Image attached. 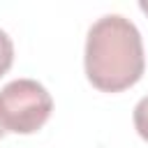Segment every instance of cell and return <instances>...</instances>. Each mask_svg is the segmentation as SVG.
<instances>
[{
	"label": "cell",
	"instance_id": "cell-4",
	"mask_svg": "<svg viewBox=\"0 0 148 148\" xmlns=\"http://www.w3.org/2000/svg\"><path fill=\"white\" fill-rule=\"evenodd\" d=\"M12 62H14V42L0 28V76L12 67Z\"/></svg>",
	"mask_w": 148,
	"mask_h": 148
},
{
	"label": "cell",
	"instance_id": "cell-2",
	"mask_svg": "<svg viewBox=\"0 0 148 148\" xmlns=\"http://www.w3.org/2000/svg\"><path fill=\"white\" fill-rule=\"evenodd\" d=\"M53 111L51 92L35 79H14L0 90V123L5 132L32 134Z\"/></svg>",
	"mask_w": 148,
	"mask_h": 148
},
{
	"label": "cell",
	"instance_id": "cell-5",
	"mask_svg": "<svg viewBox=\"0 0 148 148\" xmlns=\"http://www.w3.org/2000/svg\"><path fill=\"white\" fill-rule=\"evenodd\" d=\"M139 9H141V12H146V14H148V0H141V2H139Z\"/></svg>",
	"mask_w": 148,
	"mask_h": 148
},
{
	"label": "cell",
	"instance_id": "cell-6",
	"mask_svg": "<svg viewBox=\"0 0 148 148\" xmlns=\"http://www.w3.org/2000/svg\"><path fill=\"white\" fill-rule=\"evenodd\" d=\"M2 134H5V127H2V123H0V136H2Z\"/></svg>",
	"mask_w": 148,
	"mask_h": 148
},
{
	"label": "cell",
	"instance_id": "cell-1",
	"mask_svg": "<svg viewBox=\"0 0 148 148\" xmlns=\"http://www.w3.org/2000/svg\"><path fill=\"white\" fill-rule=\"evenodd\" d=\"M83 67L88 81L102 92H120L134 86L146 69L139 28L123 14H104L86 37Z\"/></svg>",
	"mask_w": 148,
	"mask_h": 148
},
{
	"label": "cell",
	"instance_id": "cell-3",
	"mask_svg": "<svg viewBox=\"0 0 148 148\" xmlns=\"http://www.w3.org/2000/svg\"><path fill=\"white\" fill-rule=\"evenodd\" d=\"M132 120H134V130L139 132V136L143 141H148V95H143L136 102L134 113H132Z\"/></svg>",
	"mask_w": 148,
	"mask_h": 148
}]
</instances>
